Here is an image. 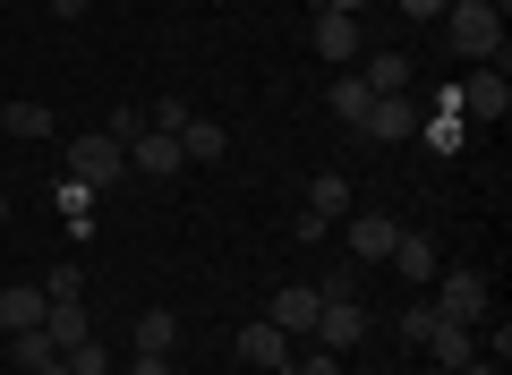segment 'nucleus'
Masks as SVG:
<instances>
[{"label":"nucleus","mask_w":512,"mask_h":375,"mask_svg":"<svg viewBox=\"0 0 512 375\" xmlns=\"http://www.w3.org/2000/svg\"><path fill=\"white\" fill-rule=\"evenodd\" d=\"M444 43H453L461 60H495V69H504V9H495V0H453V9H444Z\"/></svg>","instance_id":"nucleus-1"},{"label":"nucleus","mask_w":512,"mask_h":375,"mask_svg":"<svg viewBox=\"0 0 512 375\" xmlns=\"http://www.w3.org/2000/svg\"><path fill=\"white\" fill-rule=\"evenodd\" d=\"M427 307H436L444 324H487V307H495V290H487V273H470V265H444L436 282H427Z\"/></svg>","instance_id":"nucleus-2"},{"label":"nucleus","mask_w":512,"mask_h":375,"mask_svg":"<svg viewBox=\"0 0 512 375\" xmlns=\"http://www.w3.org/2000/svg\"><path fill=\"white\" fill-rule=\"evenodd\" d=\"M69 179H86V188H111V179H128V145L103 137V128H77L69 137Z\"/></svg>","instance_id":"nucleus-3"},{"label":"nucleus","mask_w":512,"mask_h":375,"mask_svg":"<svg viewBox=\"0 0 512 375\" xmlns=\"http://www.w3.org/2000/svg\"><path fill=\"white\" fill-rule=\"evenodd\" d=\"M419 128H427V111L410 103V94H376V103H367V120H359V137L402 145V137H419Z\"/></svg>","instance_id":"nucleus-4"},{"label":"nucleus","mask_w":512,"mask_h":375,"mask_svg":"<svg viewBox=\"0 0 512 375\" xmlns=\"http://www.w3.org/2000/svg\"><path fill=\"white\" fill-rule=\"evenodd\" d=\"M453 103L470 111V120H504V111H512V77L495 69V60H478V69L461 77V94H453Z\"/></svg>","instance_id":"nucleus-5"},{"label":"nucleus","mask_w":512,"mask_h":375,"mask_svg":"<svg viewBox=\"0 0 512 375\" xmlns=\"http://www.w3.org/2000/svg\"><path fill=\"white\" fill-rule=\"evenodd\" d=\"M316 316H325L316 282H282V290H274V307H265V324H282L291 341H308V333H316Z\"/></svg>","instance_id":"nucleus-6"},{"label":"nucleus","mask_w":512,"mask_h":375,"mask_svg":"<svg viewBox=\"0 0 512 375\" xmlns=\"http://www.w3.org/2000/svg\"><path fill=\"white\" fill-rule=\"evenodd\" d=\"M239 367H256V375H282L291 367V333H282V324H239Z\"/></svg>","instance_id":"nucleus-7"},{"label":"nucleus","mask_w":512,"mask_h":375,"mask_svg":"<svg viewBox=\"0 0 512 375\" xmlns=\"http://www.w3.org/2000/svg\"><path fill=\"white\" fill-rule=\"evenodd\" d=\"M128 171H146V179H180V171H188V154H180V137H163V128H137V137H128Z\"/></svg>","instance_id":"nucleus-8"},{"label":"nucleus","mask_w":512,"mask_h":375,"mask_svg":"<svg viewBox=\"0 0 512 375\" xmlns=\"http://www.w3.org/2000/svg\"><path fill=\"white\" fill-rule=\"evenodd\" d=\"M384 265H393V273H402V282H436V273H444V248H436V239H427V231H402V239H393V256H384Z\"/></svg>","instance_id":"nucleus-9"},{"label":"nucleus","mask_w":512,"mask_h":375,"mask_svg":"<svg viewBox=\"0 0 512 375\" xmlns=\"http://www.w3.org/2000/svg\"><path fill=\"white\" fill-rule=\"evenodd\" d=\"M342 239L359 265H384L393 256V239H402V222H384V214H342Z\"/></svg>","instance_id":"nucleus-10"},{"label":"nucleus","mask_w":512,"mask_h":375,"mask_svg":"<svg viewBox=\"0 0 512 375\" xmlns=\"http://www.w3.org/2000/svg\"><path fill=\"white\" fill-rule=\"evenodd\" d=\"M359 333H367V307H359V299H325V316H316L308 341H325V350L350 358V350H359Z\"/></svg>","instance_id":"nucleus-11"},{"label":"nucleus","mask_w":512,"mask_h":375,"mask_svg":"<svg viewBox=\"0 0 512 375\" xmlns=\"http://www.w3.org/2000/svg\"><path fill=\"white\" fill-rule=\"evenodd\" d=\"M419 350H427V367H444V375H453V367H470V358H478V333H470V324H444V316H436Z\"/></svg>","instance_id":"nucleus-12"},{"label":"nucleus","mask_w":512,"mask_h":375,"mask_svg":"<svg viewBox=\"0 0 512 375\" xmlns=\"http://www.w3.org/2000/svg\"><path fill=\"white\" fill-rule=\"evenodd\" d=\"M9 358H18V375H69V350H60L52 333H9Z\"/></svg>","instance_id":"nucleus-13"},{"label":"nucleus","mask_w":512,"mask_h":375,"mask_svg":"<svg viewBox=\"0 0 512 375\" xmlns=\"http://www.w3.org/2000/svg\"><path fill=\"white\" fill-rule=\"evenodd\" d=\"M43 316H52V299H43V282H9V290H0V324H9V333H35Z\"/></svg>","instance_id":"nucleus-14"},{"label":"nucleus","mask_w":512,"mask_h":375,"mask_svg":"<svg viewBox=\"0 0 512 375\" xmlns=\"http://www.w3.org/2000/svg\"><path fill=\"white\" fill-rule=\"evenodd\" d=\"M316 52H325V60H359V18H333V9H316Z\"/></svg>","instance_id":"nucleus-15"},{"label":"nucleus","mask_w":512,"mask_h":375,"mask_svg":"<svg viewBox=\"0 0 512 375\" xmlns=\"http://www.w3.org/2000/svg\"><path fill=\"white\" fill-rule=\"evenodd\" d=\"M308 214H325V222L350 214V179H342V171H316V179H308Z\"/></svg>","instance_id":"nucleus-16"},{"label":"nucleus","mask_w":512,"mask_h":375,"mask_svg":"<svg viewBox=\"0 0 512 375\" xmlns=\"http://www.w3.org/2000/svg\"><path fill=\"white\" fill-rule=\"evenodd\" d=\"M359 77H367V94H410V60H402V52L359 60Z\"/></svg>","instance_id":"nucleus-17"},{"label":"nucleus","mask_w":512,"mask_h":375,"mask_svg":"<svg viewBox=\"0 0 512 375\" xmlns=\"http://www.w3.org/2000/svg\"><path fill=\"white\" fill-rule=\"evenodd\" d=\"M43 333H52V341H60V350H77V341H86V333H94V324H86V299H60V307H52V316H43Z\"/></svg>","instance_id":"nucleus-18"},{"label":"nucleus","mask_w":512,"mask_h":375,"mask_svg":"<svg viewBox=\"0 0 512 375\" xmlns=\"http://www.w3.org/2000/svg\"><path fill=\"white\" fill-rule=\"evenodd\" d=\"M171 341H180V316H171V307H146V316H137V350L171 358Z\"/></svg>","instance_id":"nucleus-19"},{"label":"nucleus","mask_w":512,"mask_h":375,"mask_svg":"<svg viewBox=\"0 0 512 375\" xmlns=\"http://www.w3.org/2000/svg\"><path fill=\"white\" fill-rule=\"evenodd\" d=\"M0 128H9L18 145H35V137H52V111H43V103H9V111H0Z\"/></svg>","instance_id":"nucleus-20"},{"label":"nucleus","mask_w":512,"mask_h":375,"mask_svg":"<svg viewBox=\"0 0 512 375\" xmlns=\"http://www.w3.org/2000/svg\"><path fill=\"white\" fill-rule=\"evenodd\" d=\"M367 103H376V94H367V77H359V69H350V77H333V111H342L350 128L367 120Z\"/></svg>","instance_id":"nucleus-21"},{"label":"nucleus","mask_w":512,"mask_h":375,"mask_svg":"<svg viewBox=\"0 0 512 375\" xmlns=\"http://www.w3.org/2000/svg\"><path fill=\"white\" fill-rule=\"evenodd\" d=\"M180 154H188V162H222V128H214V120H188V128H180Z\"/></svg>","instance_id":"nucleus-22"},{"label":"nucleus","mask_w":512,"mask_h":375,"mask_svg":"<svg viewBox=\"0 0 512 375\" xmlns=\"http://www.w3.org/2000/svg\"><path fill=\"white\" fill-rule=\"evenodd\" d=\"M52 205H60L69 222H94V188H86V179H60V188H52Z\"/></svg>","instance_id":"nucleus-23"},{"label":"nucleus","mask_w":512,"mask_h":375,"mask_svg":"<svg viewBox=\"0 0 512 375\" xmlns=\"http://www.w3.org/2000/svg\"><path fill=\"white\" fill-rule=\"evenodd\" d=\"M43 299H86V273H77V265H52V273H43Z\"/></svg>","instance_id":"nucleus-24"},{"label":"nucleus","mask_w":512,"mask_h":375,"mask_svg":"<svg viewBox=\"0 0 512 375\" xmlns=\"http://www.w3.org/2000/svg\"><path fill=\"white\" fill-rule=\"evenodd\" d=\"M188 120H197V111H188V103H180V94H163V103H154V111H146V128H163V137H180V128H188Z\"/></svg>","instance_id":"nucleus-25"},{"label":"nucleus","mask_w":512,"mask_h":375,"mask_svg":"<svg viewBox=\"0 0 512 375\" xmlns=\"http://www.w3.org/2000/svg\"><path fill=\"white\" fill-rule=\"evenodd\" d=\"M427 324H436V307H427V290H419V299H410V307H402V324H393V333H402V341H410V350H419V341H427Z\"/></svg>","instance_id":"nucleus-26"},{"label":"nucleus","mask_w":512,"mask_h":375,"mask_svg":"<svg viewBox=\"0 0 512 375\" xmlns=\"http://www.w3.org/2000/svg\"><path fill=\"white\" fill-rule=\"evenodd\" d=\"M291 375H342V350H325V341H308V350L291 358Z\"/></svg>","instance_id":"nucleus-27"},{"label":"nucleus","mask_w":512,"mask_h":375,"mask_svg":"<svg viewBox=\"0 0 512 375\" xmlns=\"http://www.w3.org/2000/svg\"><path fill=\"white\" fill-rule=\"evenodd\" d=\"M103 367H111V350H103V341L86 333V341H77V350H69V375H103Z\"/></svg>","instance_id":"nucleus-28"},{"label":"nucleus","mask_w":512,"mask_h":375,"mask_svg":"<svg viewBox=\"0 0 512 375\" xmlns=\"http://www.w3.org/2000/svg\"><path fill=\"white\" fill-rule=\"evenodd\" d=\"M316 299H359V265H333L325 282H316Z\"/></svg>","instance_id":"nucleus-29"},{"label":"nucleus","mask_w":512,"mask_h":375,"mask_svg":"<svg viewBox=\"0 0 512 375\" xmlns=\"http://www.w3.org/2000/svg\"><path fill=\"white\" fill-rule=\"evenodd\" d=\"M333 231V222L325 214H308V205H299V214H291V239H299V248H316V239H325Z\"/></svg>","instance_id":"nucleus-30"},{"label":"nucleus","mask_w":512,"mask_h":375,"mask_svg":"<svg viewBox=\"0 0 512 375\" xmlns=\"http://www.w3.org/2000/svg\"><path fill=\"white\" fill-rule=\"evenodd\" d=\"M444 9H453V0H402V18H410V26H436Z\"/></svg>","instance_id":"nucleus-31"},{"label":"nucleus","mask_w":512,"mask_h":375,"mask_svg":"<svg viewBox=\"0 0 512 375\" xmlns=\"http://www.w3.org/2000/svg\"><path fill=\"white\" fill-rule=\"evenodd\" d=\"M128 375H171V358H154V350H137V358H128Z\"/></svg>","instance_id":"nucleus-32"},{"label":"nucleus","mask_w":512,"mask_h":375,"mask_svg":"<svg viewBox=\"0 0 512 375\" xmlns=\"http://www.w3.org/2000/svg\"><path fill=\"white\" fill-rule=\"evenodd\" d=\"M52 18H60V26H77V18H86V0H52Z\"/></svg>","instance_id":"nucleus-33"},{"label":"nucleus","mask_w":512,"mask_h":375,"mask_svg":"<svg viewBox=\"0 0 512 375\" xmlns=\"http://www.w3.org/2000/svg\"><path fill=\"white\" fill-rule=\"evenodd\" d=\"M316 9H333V18H359V9H367V0H316Z\"/></svg>","instance_id":"nucleus-34"},{"label":"nucleus","mask_w":512,"mask_h":375,"mask_svg":"<svg viewBox=\"0 0 512 375\" xmlns=\"http://www.w3.org/2000/svg\"><path fill=\"white\" fill-rule=\"evenodd\" d=\"M0 231H9V188H0Z\"/></svg>","instance_id":"nucleus-35"},{"label":"nucleus","mask_w":512,"mask_h":375,"mask_svg":"<svg viewBox=\"0 0 512 375\" xmlns=\"http://www.w3.org/2000/svg\"><path fill=\"white\" fill-rule=\"evenodd\" d=\"M427 375H444V367H427Z\"/></svg>","instance_id":"nucleus-36"},{"label":"nucleus","mask_w":512,"mask_h":375,"mask_svg":"<svg viewBox=\"0 0 512 375\" xmlns=\"http://www.w3.org/2000/svg\"><path fill=\"white\" fill-rule=\"evenodd\" d=\"M282 375H291V367H282Z\"/></svg>","instance_id":"nucleus-37"},{"label":"nucleus","mask_w":512,"mask_h":375,"mask_svg":"<svg viewBox=\"0 0 512 375\" xmlns=\"http://www.w3.org/2000/svg\"><path fill=\"white\" fill-rule=\"evenodd\" d=\"M342 375H350V367H342Z\"/></svg>","instance_id":"nucleus-38"}]
</instances>
